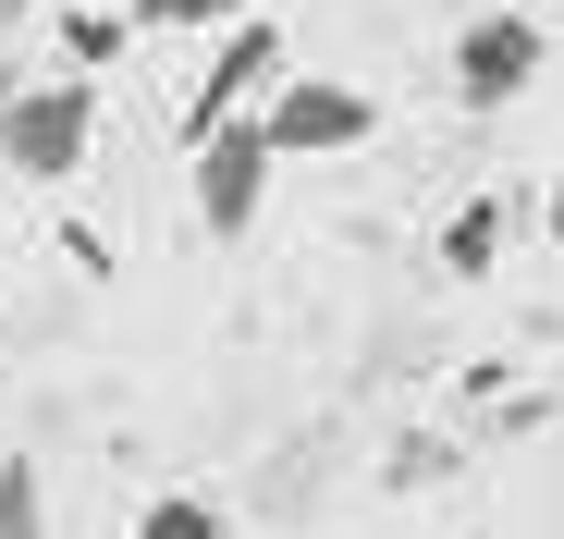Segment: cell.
Masks as SVG:
<instances>
[{
	"label": "cell",
	"instance_id": "cell-8",
	"mask_svg": "<svg viewBox=\"0 0 564 539\" xmlns=\"http://www.w3.org/2000/svg\"><path fill=\"white\" fill-rule=\"evenodd\" d=\"M135 539H221V515H209L197 491H160V503L135 515Z\"/></svg>",
	"mask_w": 564,
	"mask_h": 539
},
{
	"label": "cell",
	"instance_id": "cell-10",
	"mask_svg": "<svg viewBox=\"0 0 564 539\" xmlns=\"http://www.w3.org/2000/svg\"><path fill=\"white\" fill-rule=\"evenodd\" d=\"M62 50H74V74H86V62H111V50H123V13H74Z\"/></svg>",
	"mask_w": 564,
	"mask_h": 539
},
{
	"label": "cell",
	"instance_id": "cell-3",
	"mask_svg": "<svg viewBox=\"0 0 564 539\" xmlns=\"http://www.w3.org/2000/svg\"><path fill=\"white\" fill-rule=\"evenodd\" d=\"M270 135H258V111H234V123H209L197 135V233L209 245H246V221H258V197H270Z\"/></svg>",
	"mask_w": 564,
	"mask_h": 539
},
{
	"label": "cell",
	"instance_id": "cell-6",
	"mask_svg": "<svg viewBox=\"0 0 564 539\" xmlns=\"http://www.w3.org/2000/svg\"><path fill=\"white\" fill-rule=\"evenodd\" d=\"M491 257H503V197H466L442 221V283H491Z\"/></svg>",
	"mask_w": 564,
	"mask_h": 539
},
{
	"label": "cell",
	"instance_id": "cell-5",
	"mask_svg": "<svg viewBox=\"0 0 564 539\" xmlns=\"http://www.w3.org/2000/svg\"><path fill=\"white\" fill-rule=\"evenodd\" d=\"M282 74H295V62H282V25H270V13H246V25H221V62L197 74V99H184V135H209V123H234V111H258V99H270Z\"/></svg>",
	"mask_w": 564,
	"mask_h": 539
},
{
	"label": "cell",
	"instance_id": "cell-2",
	"mask_svg": "<svg viewBox=\"0 0 564 539\" xmlns=\"http://www.w3.org/2000/svg\"><path fill=\"white\" fill-rule=\"evenodd\" d=\"M258 135H270V160H344V147L381 135V99L344 86V74H282L258 99Z\"/></svg>",
	"mask_w": 564,
	"mask_h": 539
},
{
	"label": "cell",
	"instance_id": "cell-4",
	"mask_svg": "<svg viewBox=\"0 0 564 539\" xmlns=\"http://www.w3.org/2000/svg\"><path fill=\"white\" fill-rule=\"evenodd\" d=\"M540 62H552V37L528 13H466L454 25V99L466 111H516L528 86H540Z\"/></svg>",
	"mask_w": 564,
	"mask_h": 539
},
{
	"label": "cell",
	"instance_id": "cell-1",
	"mask_svg": "<svg viewBox=\"0 0 564 539\" xmlns=\"http://www.w3.org/2000/svg\"><path fill=\"white\" fill-rule=\"evenodd\" d=\"M86 147H99V86L86 74H50V86H13V99H0V160H13V185H74Z\"/></svg>",
	"mask_w": 564,
	"mask_h": 539
},
{
	"label": "cell",
	"instance_id": "cell-7",
	"mask_svg": "<svg viewBox=\"0 0 564 539\" xmlns=\"http://www.w3.org/2000/svg\"><path fill=\"white\" fill-rule=\"evenodd\" d=\"M0 539H50V479L13 454V466H0Z\"/></svg>",
	"mask_w": 564,
	"mask_h": 539
},
{
	"label": "cell",
	"instance_id": "cell-9",
	"mask_svg": "<svg viewBox=\"0 0 564 539\" xmlns=\"http://www.w3.org/2000/svg\"><path fill=\"white\" fill-rule=\"evenodd\" d=\"M270 0H135V25H246Z\"/></svg>",
	"mask_w": 564,
	"mask_h": 539
},
{
	"label": "cell",
	"instance_id": "cell-11",
	"mask_svg": "<svg viewBox=\"0 0 564 539\" xmlns=\"http://www.w3.org/2000/svg\"><path fill=\"white\" fill-rule=\"evenodd\" d=\"M540 233L564 245V172H552V185H540Z\"/></svg>",
	"mask_w": 564,
	"mask_h": 539
}]
</instances>
